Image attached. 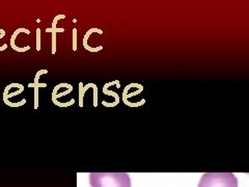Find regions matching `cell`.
Masks as SVG:
<instances>
[{
  "label": "cell",
  "instance_id": "obj_1",
  "mask_svg": "<svg viewBox=\"0 0 249 187\" xmlns=\"http://www.w3.org/2000/svg\"><path fill=\"white\" fill-rule=\"evenodd\" d=\"M91 187H131V179L127 173H90Z\"/></svg>",
  "mask_w": 249,
  "mask_h": 187
},
{
  "label": "cell",
  "instance_id": "obj_2",
  "mask_svg": "<svg viewBox=\"0 0 249 187\" xmlns=\"http://www.w3.org/2000/svg\"><path fill=\"white\" fill-rule=\"evenodd\" d=\"M198 187H238V180L231 173L203 174Z\"/></svg>",
  "mask_w": 249,
  "mask_h": 187
},
{
  "label": "cell",
  "instance_id": "obj_3",
  "mask_svg": "<svg viewBox=\"0 0 249 187\" xmlns=\"http://www.w3.org/2000/svg\"><path fill=\"white\" fill-rule=\"evenodd\" d=\"M48 73V70H41L37 72V74L34 77V82L33 83H29L28 86L29 87H33L34 88V109H36L38 107V87H46L47 84L46 83H40L38 78L42 74H46Z\"/></svg>",
  "mask_w": 249,
  "mask_h": 187
},
{
  "label": "cell",
  "instance_id": "obj_4",
  "mask_svg": "<svg viewBox=\"0 0 249 187\" xmlns=\"http://www.w3.org/2000/svg\"><path fill=\"white\" fill-rule=\"evenodd\" d=\"M61 19V16H56L55 18L53 19V23H52V28H47L46 31L47 32H52V53L55 54L56 52V32H63L64 29L63 28H56V22L58 20Z\"/></svg>",
  "mask_w": 249,
  "mask_h": 187
},
{
  "label": "cell",
  "instance_id": "obj_5",
  "mask_svg": "<svg viewBox=\"0 0 249 187\" xmlns=\"http://www.w3.org/2000/svg\"><path fill=\"white\" fill-rule=\"evenodd\" d=\"M26 32L27 34H29L30 33V31L28 30V29H26V28H19V29H17L14 33H13V35H12V39H10V46H12V48L14 49V50H16V51H18V52H24V51H27V50H29L30 49V47L29 46H26L25 48H19V47H17L16 45H15V40H16V38H17V35L20 33V32Z\"/></svg>",
  "mask_w": 249,
  "mask_h": 187
},
{
  "label": "cell",
  "instance_id": "obj_6",
  "mask_svg": "<svg viewBox=\"0 0 249 187\" xmlns=\"http://www.w3.org/2000/svg\"><path fill=\"white\" fill-rule=\"evenodd\" d=\"M91 32H100V33H102V31H101L100 29H96V28L89 29V30L86 32V34L84 35V39H83V46H84V48L87 49V50H89V51H98V50H101L102 47H99V48H97V49H92V48L88 47V45H87V39H88V36L90 35Z\"/></svg>",
  "mask_w": 249,
  "mask_h": 187
},
{
  "label": "cell",
  "instance_id": "obj_7",
  "mask_svg": "<svg viewBox=\"0 0 249 187\" xmlns=\"http://www.w3.org/2000/svg\"><path fill=\"white\" fill-rule=\"evenodd\" d=\"M52 102L55 104L56 106H59V107H68V106H71V105H73L74 103H75V100L74 99H72L70 102H67V103H61V102H58L56 99H52Z\"/></svg>",
  "mask_w": 249,
  "mask_h": 187
},
{
  "label": "cell",
  "instance_id": "obj_8",
  "mask_svg": "<svg viewBox=\"0 0 249 187\" xmlns=\"http://www.w3.org/2000/svg\"><path fill=\"white\" fill-rule=\"evenodd\" d=\"M36 50H41V29H36Z\"/></svg>",
  "mask_w": 249,
  "mask_h": 187
},
{
  "label": "cell",
  "instance_id": "obj_9",
  "mask_svg": "<svg viewBox=\"0 0 249 187\" xmlns=\"http://www.w3.org/2000/svg\"><path fill=\"white\" fill-rule=\"evenodd\" d=\"M76 34H77V30L73 29V50L76 51L77 50V44H76Z\"/></svg>",
  "mask_w": 249,
  "mask_h": 187
},
{
  "label": "cell",
  "instance_id": "obj_10",
  "mask_svg": "<svg viewBox=\"0 0 249 187\" xmlns=\"http://www.w3.org/2000/svg\"><path fill=\"white\" fill-rule=\"evenodd\" d=\"M71 92H72V89H68V90H65V92H62V93H60V94H56L55 96H52V99H56V98H60V97H63V96L68 95V94H70Z\"/></svg>",
  "mask_w": 249,
  "mask_h": 187
}]
</instances>
